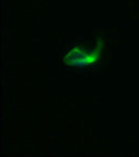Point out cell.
Here are the masks:
<instances>
[{"label": "cell", "mask_w": 139, "mask_h": 157, "mask_svg": "<svg viewBox=\"0 0 139 157\" xmlns=\"http://www.w3.org/2000/svg\"><path fill=\"white\" fill-rule=\"evenodd\" d=\"M103 40L98 38L92 47L75 45L63 57V63L66 66L72 68H85L97 64L103 57Z\"/></svg>", "instance_id": "cell-1"}]
</instances>
